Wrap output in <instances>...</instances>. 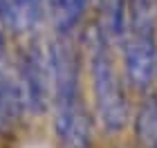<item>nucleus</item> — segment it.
Instances as JSON below:
<instances>
[{"instance_id": "f257e3e1", "label": "nucleus", "mask_w": 157, "mask_h": 148, "mask_svg": "<svg viewBox=\"0 0 157 148\" xmlns=\"http://www.w3.org/2000/svg\"><path fill=\"white\" fill-rule=\"evenodd\" d=\"M49 76L59 148H92V121L81 97L78 59L67 40H56L49 47Z\"/></svg>"}, {"instance_id": "f03ea898", "label": "nucleus", "mask_w": 157, "mask_h": 148, "mask_svg": "<svg viewBox=\"0 0 157 148\" xmlns=\"http://www.w3.org/2000/svg\"><path fill=\"white\" fill-rule=\"evenodd\" d=\"M85 45H88V63L99 121L108 132H117L128 123V103L124 85L115 70L110 36L103 27H92L85 34Z\"/></svg>"}, {"instance_id": "7ed1b4c3", "label": "nucleus", "mask_w": 157, "mask_h": 148, "mask_svg": "<svg viewBox=\"0 0 157 148\" xmlns=\"http://www.w3.org/2000/svg\"><path fill=\"white\" fill-rule=\"evenodd\" d=\"M18 90L23 110L32 115L45 112L52 99V76H49V56H45L36 45H32L20 59L18 67Z\"/></svg>"}, {"instance_id": "20e7f679", "label": "nucleus", "mask_w": 157, "mask_h": 148, "mask_svg": "<svg viewBox=\"0 0 157 148\" xmlns=\"http://www.w3.org/2000/svg\"><path fill=\"white\" fill-rule=\"evenodd\" d=\"M45 0H5L2 25L13 34H25L36 29L43 18Z\"/></svg>"}, {"instance_id": "39448f33", "label": "nucleus", "mask_w": 157, "mask_h": 148, "mask_svg": "<svg viewBox=\"0 0 157 148\" xmlns=\"http://www.w3.org/2000/svg\"><path fill=\"white\" fill-rule=\"evenodd\" d=\"M45 2H47L49 16L54 20V27L61 34H67L78 25L88 0H45Z\"/></svg>"}, {"instance_id": "423d86ee", "label": "nucleus", "mask_w": 157, "mask_h": 148, "mask_svg": "<svg viewBox=\"0 0 157 148\" xmlns=\"http://www.w3.org/2000/svg\"><path fill=\"white\" fill-rule=\"evenodd\" d=\"M137 135L148 148H157V97H151L137 115Z\"/></svg>"}, {"instance_id": "0eeeda50", "label": "nucleus", "mask_w": 157, "mask_h": 148, "mask_svg": "<svg viewBox=\"0 0 157 148\" xmlns=\"http://www.w3.org/2000/svg\"><path fill=\"white\" fill-rule=\"evenodd\" d=\"M2 9H5V0H0V23H2Z\"/></svg>"}]
</instances>
